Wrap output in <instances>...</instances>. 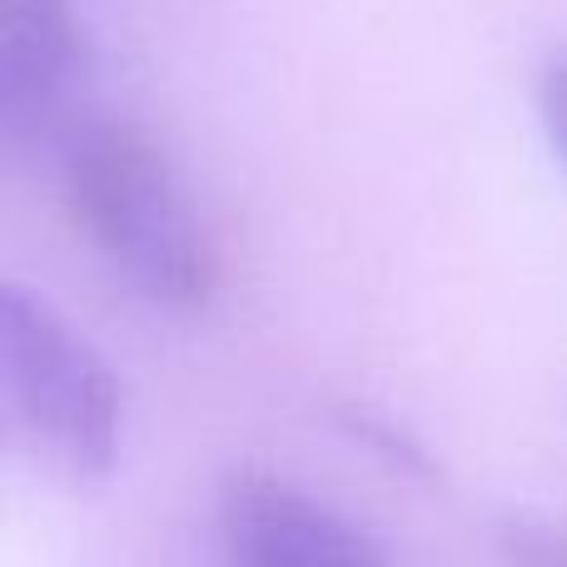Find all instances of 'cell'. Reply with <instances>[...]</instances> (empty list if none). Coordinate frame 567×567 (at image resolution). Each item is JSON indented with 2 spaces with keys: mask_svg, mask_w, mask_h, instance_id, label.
Masks as SVG:
<instances>
[{
  "mask_svg": "<svg viewBox=\"0 0 567 567\" xmlns=\"http://www.w3.org/2000/svg\"><path fill=\"white\" fill-rule=\"evenodd\" d=\"M70 225L135 299L205 313L225 279L215 229L199 215L169 150L135 120H80L60 145Z\"/></svg>",
  "mask_w": 567,
  "mask_h": 567,
  "instance_id": "cell-1",
  "label": "cell"
},
{
  "mask_svg": "<svg viewBox=\"0 0 567 567\" xmlns=\"http://www.w3.org/2000/svg\"><path fill=\"white\" fill-rule=\"evenodd\" d=\"M0 363L20 439L65 478H105L125 439V393L95 343L40 293L6 284Z\"/></svg>",
  "mask_w": 567,
  "mask_h": 567,
  "instance_id": "cell-2",
  "label": "cell"
},
{
  "mask_svg": "<svg viewBox=\"0 0 567 567\" xmlns=\"http://www.w3.org/2000/svg\"><path fill=\"white\" fill-rule=\"evenodd\" d=\"M215 543L219 567H399L349 513L259 468L219 488Z\"/></svg>",
  "mask_w": 567,
  "mask_h": 567,
  "instance_id": "cell-3",
  "label": "cell"
},
{
  "mask_svg": "<svg viewBox=\"0 0 567 567\" xmlns=\"http://www.w3.org/2000/svg\"><path fill=\"white\" fill-rule=\"evenodd\" d=\"M85 65L75 0H0V130L16 155L80 130Z\"/></svg>",
  "mask_w": 567,
  "mask_h": 567,
  "instance_id": "cell-4",
  "label": "cell"
},
{
  "mask_svg": "<svg viewBox=\"0 0 567 567\" xmlns=\"http://www.w3.org/2000/svg\"><path fill=\"white\" fill-rule=\"evenodd\" d=\"M503 543L513 567H567V528L558 523H513Z\"/></svg>",
  "mask_w": 567,
  "mask_h": 567,
  "instance_id": "cell-5",
  "label": "cell"
},
{
  "mask_svg": "<svg viewBox=\"0 0 567 567\" xmlns=\"http://www.w3.org/2000/svg\"><path fill=\"white\" fill-rule=\"evenodd\" d=\"M538 115H543V130H548L553 150H558V159L567 169V50L553 55L538 75Z\"/></svg>",
  "mask_w": 567,
  "mask_h": 567,
  "instance_id": "cell-6",
  "label": "cell"
}]
</instances>
